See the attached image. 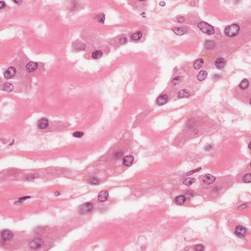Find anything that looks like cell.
Instances as JSON below:
<instances>
[{"mask_svg":"<svg viewBox=\"0 0 251 251\" xmlns=\"http://www.w3.org/2000/svg\"><path fill=\"white\" fill-rule=\"evenodd\" d=\"M240 31V27L236 24H233L227 26L225 29V33L228 37H233L237 35Z\"/></svg>","mask_w":251,"mask_h":251,"instance_id":"obj_1","label":"cell"},{"mask_svg":"<svg viewBox=\"0 0 251 251\" xmlns=\"http://www.w3.org/2000/svg\"><path fill=\"white\" fill-rule=\"evenodd\" d=\"M198 27L202 32L207 35H212L215 32L214 28L206 22L202 21L199 23L198 24Z\"/></svg>","mask_w":251,"mask_h":251,"instance_id":"obj_2","label":"cell"},{"mask_svg":"<svg viewBox=\"0 0 251 251\" xmlns=\"http://www.w3.org/2000/svg\"><path fill=\"white\" fill-rule=\"evenodd\" d=\"M93 209L92 203L87 202L81 205L78 208V211L81 214H85L91 212Z\"/></svg>","mask_w":251,"mask_h":251,"instance_id":"obj_3","label":"cell"},{"mask_svg":"<svg viewBox=\"0 0 251 251\" xmlns=\"http://www.w3.org/2000/svg\"><path fill=\"white\" fill-rule=\"evenodd\" d=\"M43 243V241H42V239L36 238L33 239L30 242L29 246L30 248L33 249H39L41 247Z\"/></svg>","mask_w":251,"mask_h":251,"instance_id":"obj_4","label":"cell"},{"mask_svg":"<svg viewBox=\"0 0 251 251\" xmlns=\"http://www.w3.org/2000/svg\"><path fill=\"white\" fill-rule=\"evenodd\" d=\"M16 73V69L14 67H10L4 73V77L6 79L13 78Z\"/></svg>","mask_w":251,"mask_h":251,"instance_id":"obj_5","label":"cell"},{"mask_svg":"<svg viewBox=\"0 0 251 251\" xmlns=\"http://www.w3.org/2000/svg\"><path fill=\"white\" fill-rule=\"evenodd\" d=\"M235 234L238 237H244L246 234V229L242 226H238L236 228Z\"/></svg>","mask_w":251,"mask_h":251,"instance_id":"obj_6","label":"cell"},{"mask_svg":"<svg viewBox=\"0 0 251 251\" xmlns=\"http://www.w3.org/2000/svg\"><path fill=\"white\" fill-rule=\"evenodd\" d=\"M1 236L5 240H10L13 237V233L8 230H5L2 232Z\"/></svg>","mask_w":251,"mask_h":251,"instance_id":"obj_7","label":"cell"},{"mask_svg":"<svg viewBox=\"0 0 251 251\" xmlns=\"http://www.w3.org/2000/svg\"><path fill=\"white\" fill-rule=\"evenodd\" d=\"M109 196L108 192L106 190L100 192L98 197V200L100 202H104L108 200Z\"/></svg>","mask_w":251,"mask_h":251,"instance_id":"obj_8","label":"cell"},{"mask_svg":"<svg viewBox=\"0 0 251 251\" xmlns=\"http://www.w3.org/2000/svg\"><path fill=\"white\" fill-rule=\"evenodd\" d=\"M37 126L40 129H45L47 128L49 126L48 120L46 118H42L38 121Z\"/></svg>","mask_w":251,"mask_h":251,"instance_id":"obj_9","label":"cell"},{"mask_svg":"<svg viewBox=\"0 0 251 251\" xmlns=\"http://www.w3.org/2000/svg\"><path fill=\"white\" fill-rule=\"evenodd\" d=\"M203 182L207 185H211L214 182L215 180V177L210 174H207L203 177Z\"/></svg>","mask_w":251,"mask_h":251,"instance_id":"obj_10","label":"cell"},{"mask_svg":"<svg viewBox=\"0 0 251 251\" xmlns=\"http://www.w3.org/2000/svg\"><path fill=\"white\" fill-rule=\"evenodd\" d=\"M38 67V63L36 62L31 61L28 63L26 66V70L29 73L34 72Z\"/></svg>","mask_w":251,"mask_h":251,"instance_id":"obj_11","label":"cell"},{"mask_svg":"<svg viewBox=\"0 0 251 251\" xmlns=\"http://www.w3.org/2000/svg\"><path fill=\"white\" fill-rule=\"evenodd\" d=\"M134 161V158L133 156L131 155H127L123 159V163L126 166H131Z\"/></svg>","mask_w":251,"mask_h":251,"instance_id":"obj_12","label":"cell"},{"mask_svg":"<svg viewBox=\"0 0 251 251\" xmlns=\"http://www.w3.org/2000/svg\"><path fill=\"white\" fill-rule=\"evenodd\" d=\"M226 64V61L223 58H219L215 61V65L218 69H222L224 68Z\"/></svg>","mask_w":251,"mask_h":251,"instance_id":"obj_13","label":"cell"},{"mask_svg":"<svg viewBox=\"0 0 251 251\" xmlns=\"http://www.w3.org/2000/svg\"><path fill=\"white\" fill-rule=\"evenodd\" d=\"M168 100V97L167 95L165 94H163L157 98L156 100V103L159 106H162L165 104L167 102Z\"/></svg>","mask_w":251,"mask_h":251,"instance_id":"obj_14","label":"cell"},{"mask_svg":"<svg viewBox=\"0 0 251 251\" xmlns=\"http://www.w3.org/2000/svg\"><path fill=\"white\" fill-rule=\"evenodd\" d=\"M174 32L178 36H182L187 32V30L184 27H175L173 29Z\"/></svg>","mask_w":251,"mask_h":251,"instance_id":"obj_15","label":"cell"},{"mask_svg":"<svg viewBox=\"0 0 251 251\" xmlns=\"http://www.w3.org/2000/svg\"><path fill=\"white\" fill-rule=\"evenodd\" d=\"M186 197L184 195H179L175 198L174 201L175 203L178 205H182L186 201Z\"/></svg>","mask_w":251,"mask_h":251,"instance_id":"obj_16","label":"cell"},{"mask_svg":"<svg viewBox=\"0 0 251 251\" xmlns=\"http://www.w3.org/2000/svg\"><path fill=\"white\" fill-rule=\"evenodd\" d=\"M203 60L202 59H198L193 62V67L195 70H199L203 65Z\"/></svg>","mask_w":251,"mask_h":251,"instance_id":"obj_17","label":"cell"},{"mask_svg":"<svg viewBox=\"0 0 251 251\" xmlns=\"http://www.w3.org/2000/svg\"><path fill=\"white\" fill-rule=\"evenodd\" d=\"M189 96V93L186 89L181 90L179 91L178 93V97L180 99L184 98H188Z\"/></svg>","mask_w":251,"mask_h":251,"instance_id":"obj_18","label":"cell"},{"mask_svg":"<svg viewBox=\"0 0 251 251\" xmlns=\"http://www.w3.org/2000/svg\"><path fill=\"white\" fill-rule=\"evenodd\" d=\"M208 73L206 71L202 70L198 73L197 75L198 79L200 81H203L207 77Z\"/></svg>","mask_w":251,"mask_h":251,"instance_id":"obj_19","label":"cell"},{"mask_svg":"<svg viewBox=\"0 0 251 251\" xmlns=\"http://www.w3.org/2000/svg\"><path fill=\"white\" fill-rule=\"evenodd\" d=\"M249 85V83L247 79L244 78L239 84V87L242 90L247 89Z\"/></svg>","mask_w":251,"mask_h":251,"instance_id":"obj_20","label":"cell"},{"mask_svg":"<svg viewBox=\"0 0 251 251\" xmlns=\"http://www.w3.org/2000/svg\"><path fill=\"white\" fill-rule=\"evenodd\" d=\"M14 89V86L12 84L6 83L4 84L3 86V89L6 92H10Z\"/></svg>","mask_w":251,"mask_h":251,"instance_id":"obj_21","label":"cell"},{"mask_svg":"<svg viewBox=\"0 0 251 251\" xmlns=\"http://www.w3.org/2000/svg\"><path fill=\"white\" fill-rule=\"evenodd\" d=\"M142 34L141 32L138 31V32L134 33V34H133L131 37V38L132 40L138 41V40H140L142 38Z\"/></svg>","mask_w":251,"mask_h":251,"instance_id":"obj_22","label":"cell"},{"mask_svg":"<svg viewBox=\"0 0 251 251\" xmlns=\"http://www.w3.org/2000/svg\"><path fill=\"white\" fill-rule=\"evenodd\" d=\"M102 52L100 50H96L93 52L92 54V56L94 59H99L101 58L102 55Z\"/></svg>","mask_w":251,"mask_h":251,"instance_id":"obj_23","label":"cell"},{"mask_svg":"<svg viewBox=\"0 0 251 251\" xmlns=\"http://www.w3.org/2000/svg\"><path fill=\"white\" fill-rule=\"evenodd\" d=\"M96 19L99 22L103 24L105 22L106 16H105V14L101 13V14H99L96 16Z\"/></svg>","mask_w":251,"mask_h":251,"instance_id":"obj_24","label":"cell"},{"mask_svg":"<svg viewBox=\"0 0 251 251\" xmlns=\"http://www.w3.org/2000/svg\"><path fill=\"white\" fill-rule=\"evenodd\" d=\"M195 180L196 179L195 178H187L184 180L183 183L185 185L189 186L192 185L195 181Z\"/></svg>","mask_w":251,"mask_h":251,"instance_id":"obj_25","label":"cell"},{"mask_svg":"<svg viewBox=\"0 0 251 251\" xmlns=\"http://www.w3.org/2000/svg\"><path fill=\"white\" fill-rule=\"evenodd\" d=\"M242 180L245 183H247V184L250 183L251 182V174H247L245 175L243 177Z\"/></svg>","mask_w":251,"mask_h":251,"instance_id":"obj_26","label":"cell"},{"mask_svg":"<svg viewBox=\"0 0 251 251\" xmlns=\"http://www.w3.org/2000/svg\"><path fill=\"white\" fill-rule=\"evenodd\" d=\"M205 46L207 49H213L215 47V43L212 41H207L205 43Z\"/></svg>","mask_w":251,"mask_h":251,"instance_id":"obj_27","label":"cell"},{"mask_svg":"<svg viewBox=\"0 0 251 251\" xmlns=\"http://www.w3.org/2000/svg\"><path fill=\"white\" fill-rule=\"evenodd\" d=\"M89 183L92 185H98L100 184V180L96 178H92L89 179Z\"/></svg>","mask_w":251,"mask_h":251,"instance_id":"obj_28","label":"cell"},{"mask_svg":"<svg viewBox=\"0 0 251 251\" xmlns=\"http://www.w3.org/2000/svg\"><path fill=\"white\" fill-rule=\"evenodd\" d=\"M182 80V78L180 77H177L176 78H174L172 80V82L174 85H177L179 84Z\"/></svg>","mask_w":251,"mask_h":251,"instance_id":"obj_29","label":"cell"},{"mask_svg":"<svg viewBox=\"0 0 251 251\" xmlns=\"http://www.w3.org/2000/svg\"><path fill=\"white\" fill-rule=\"evenodd\" d=\"M73 135L75 138H81L84 136V133L83 132L77 131V132H75L73 133Z\"/></svg>","mask_w":251,"mask_h":251,"instance_id":"obj_30","label":"cell"},{"mask_svg":"<svg viewBox=\"0 0 251 251\" xmlns=\"http://www.w3.org/2000/svg\"><path fill=\"white\" fill-rule=\"evenodd\" d=\"M194 250L195 251H202L204 250V247L201 244L196 245L194 247Z\"/></svg>","mask_w":251,"mask_h":251,"instance_id":"obj_31","label":"cell"},{"mask_svg":"<svg viewBox=\"0 0 251 251\" xmlns=\"http://www.w3.org/2000/svg\"><path fill=\"white\" fill-rule=\"evenodd\" d=\"M201 169V168L199 167L198 168H197V169H195V170H192V171H189V172H188L186 173V176H189V175H191L197 172H198V171H200Z\"/></svg>","mask_w":251,"mask_h":251,"instance_id":"obj_32","label":"cell"},{"mask_svg":"<svg viewBox=\"0 0 251 251\" xmlns=\"http://www.w3.org/2000/svg\"><path fill=\"white\" fill-rule=\"evenodd\" d=\"M177 21L179 23H183L185 21V18L182 16H179L177 18Z\"/></svg>","mask_w":251,"mask_h":251,"instance_id":"obj_33","label":"cell"},{"mask_svg":"<svg viewBox=\"0 0 251 251\" xmlns=\"http://www.w3.org/2000/svg\"><path fill=\"white\" fill-rule=\"evenodd\" d=\"M127 42V39L126 37H123L119 40V43L121 44H124Z\"/></svg>","mask_w":251,"mask_h":251,"instance_id":"obj_34","label":"cell"},{"mask_svg":"<svg viewBox=\"0 0 251 251\" xmlns=\"http://www.w3.org/2000/svg\"><path fill=\"white\" fill-rule=\"evenodd\" d=\"M6 6V4L4 2H3V1L0 2V8L1 9H2V8L5 7Z\"/></svg>","mask_w":251,"mask_h":251,"instance_id":"obj_35","label":"cell"},{"mask_svg":"<svg viewBox=\"0 0 251 251\" xmlns=\"http://www.w3.org/2000/svg\"><path fill=\"white\" fill-rule=\"evenodd\" d=\"M30 198V197H29V196H25V197H24L20 198H19L18 202H21H21H23V201H24L25 200H26V199H29V198Z\"/></svg>","mask_w":251,"mask_h":251,"instance_id":"obj_36","label":"cell"},{"mask_svg":"<svg viewBox=\"0 0 251 251\" xmlns=\"http://www.w3.org/2000/svg\"><path fill=\"white\" fill-rule=\"evenodd\" d=\"M212 148V147L211 145H207L206 147H205V150L206 151H209V150H210Z\"/></svg>","mask_w":251,"mask_h":251,"instance_id":"obj_37","label":"cell"},{"mask_svg":"<svg viewBox=\"0 0 251 251\" xmlns=\"http://www.w3.org/2000/svg\"><path fill=\"white\" fill-rule=\"evenodd\" d=\"M14 3H15L16 4H17L18 5H21V4L22 3V1H13Z\"/></svg>","mask_w":251,"mask_h":251,"instance_id":"obj_38","label":"cell"},{"mask_svg":"<svg viewBox=\"0 0 251 251\" xmlns=\"http://www.w3.org/2000/svg\"><path fill=\"white\" fill-rule=\"evenodd\" d=\"M165 4H166V3H165V2H164V1H161V2H160V3H159V5H160L161 6H165Z\"/></svg>","mask_w":251,"mask_h":251,"instance_id":"obj_39","label":"cell"},{"mask_svg":"<svg viewBox=\"0 0 251 251\" xmlns=\"http://www.w3.org/2000/svg\"><path fill=\"white\" fill-rule=\"evenodd\" d=\"M250 146H251V142H250L249 144V145H248V147L249 148V149H251V148H250Z\"/></svg>","mask_w":251,"mask_h":251,"instance_id":"obj_40","label":"cell"}]
</instances>
